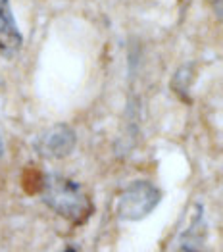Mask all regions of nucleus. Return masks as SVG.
<instances>
[{
  "mask_svg": "<svg viewBox=\"0 0 223 252\" xmlns=\"http://www.w3.org/2000/svg\"><path fill=\"white\" fill-rule=\"evenodd\" d=\"M42 198L58 216L75 223L85 221L93 212V202L81 185L62 175H48L44 179Z\"/></svg>",
  "mask_w": 223,
  "mask_h": 252,
  "instance_id": "f257e3e1",
  "label": "nucleus"
},
{
  "mask_svg": "<svg viewBox=\"0 0 223 252\" xmlns=\"http://www.w3.org/2000/svg\"><path fill=\"white\" fill-rule=\"evenodd\" d=\"M21 44L23 37L14 20L10 0H0V54L6 58H14L20 52Z\"/></svg>",
  "mask_w": 223,
  "mask_h": 252,
  "instance_id": "20e7f679",
  "label": "nucleus"
},
{
  "mask_svg": "<svg viewBox=\"0 0 223 252\" xmlns=\"http://www.w3.org/2000/svg\"><path fill=\"white\" fill-rule=\"evenodd\" d=\"M4 156V143H2V137H0V158Z\"/></svg>",
  "mask_w": 223,
  "mask_h": 252,
  "instance_id": "39448f33",
  "label": "nucleus"
},
{
  "mask_svg": "<svg viewBox=\"0 0 223 252\" xmlns=\"http://www.w3.org/2000/svg\"><path fill=\"white\" fill-rule=\"evenodd\" d=\"M64 252H77V251H75L73 247H67V249H65V251H64Z\"/></svg>",
  "mask_w": 223,
  "mask_h": 252,
  "instance_id": "423d86ee",
  "label": "nucleus"
},
{
  "mask_svg": "<svg viewBox=\"0 0 223 252\" xmlns=\"http://www.w3.org/2000/svg\"><path fill=\"white\" fill-rule=\"evenodd\" d=\"M162 200V192L148 181H135L118 198V216L125 221L144 220Z\"/></svg>",
  "mask_w": 223,
  "mask_h": 252,
  "instance_id": "f03ea898",
  "label": "nucleus"
},
{
  "mask_svg": "<svg viewBox=\"0 0 223 252\" xmlns=\"http://www.w3.org/2000/svg\"><path fill=\"white\" fill-rule=\"evenodd\" d=\"M75 143H77V137L73 129L65 124H58L50 127L46 133H42V137L37 141V150L44 158L60 160L73 152Z\"/></svg>",
  "mask_w": 223,
  "mask_h": 252,
  "instance_id": "7ed1b4c3",
  "label": "nucleus"
}]
</instances>
